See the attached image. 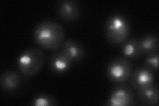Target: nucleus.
<instances>
[{
    "label": "nucleus",
    "instance_id": "1",
    "mask_svg": "<svg viewBox=\"0 0 159 106\" xmlns=\"http://www.w3.org/2000/svg\"><path fill=\"white\" fill-rule=\"evenodd\" d=\"M34 41L41 47L55 50L62 47L65 39V32L61 24L53 21H44L35 27Z\"/></svg>",
    "mask_w": 159,
    "mask_h": 106
},
{
    "label": "nucleus",
    "instance_id": "2",
    "mask_svg": "<svg viewBox=\"0 0 159 106\" xmlns=\"http://www.w3.org/2000/svg\"><path fill=\"white\" fill-rule=\"evenodd\" d=\"M131 33V25L128 19L121 13H113L109 16L104 25V33L107 41L115 46L127 41Z\"/></svg>",
    "mask_w": 159,
    "mask_h": 106
},
{
    "label": "nucleus",
    "instance_id": "3",
    "mask_svg": "<svg viewBox=\"0 0 159 106\" xmlns=\"http://www.w3.org/2000/svg\"><path fill=\"white\" fill-rule=\"evenodd\" d=\"M45 57L41 49L29 48L19 54L17 59V67L25 77L30 78L37 74L43 68Z\"/></svg>",
    "mask_w": 159,
    "mask_h": 106
},
{
    "label": "nucleus",
    "instance_id": "4",
    "mask_svg": "<svg viewBox=\"0 0 159 106\" xmlns=\"http://www.w3.org/2000/svg\"><path fill=\"white\" fill-rule=\"evenodd\" d=\"M133 72L131 60L124 57H119L112 59L106 68V75L112 82L121 84L130 79Z\"/></svg>",
    "mask_w": 159,
    "mask_h": 106
},
{
    "label": "nucleus",
    "instance_id": "5",
    "mask_svg": "<svg viewBox=\"0 0 159 106\" xmlns=\"http://www.w3.org/2000/svg\"><path fill=\"white\" fill-rule=\"evenodd\" d=\"M135 102L132 90L126 85H118L109 95L107 104L111 106H129L133 105Z\"/></svg>",
    "mask_w": 159,
    "mask_h": 106
},
{
    "label": "nucleus",
    "instance_id": "6",
    "mask_svg": "<svg viewBox=\"0 0 159 106\" xmlns=\"http://www.w3.org/2000/svg\"><path fill=\"white\" fill-rule=\"evenodd\" d=\"M129 80L133 88L137 91L155 83V72L145 66L139 67L133 70Z\"/></svg>",
    "mask_w": 159,
    "mask_h": 106
},
{
    "label": "nucleus",
    "instance_id": "7",
    "mask_svg": "<svg viewBox=\"0 0 159 106\" xmlns=\"http://www.w3.org/2000/svg\"><path fill=\"white\" fill-rule=\"evenodd\" d=\"M73 62L62 50H57L50 56L48 67L51 71L55 74H63L69 71L73 65Z\"/></svg>",
    "mask_w": 159,
    "mask_h": 106
},
{
    "label": "nucleus",
    "instance_id": "8",
    "mask_svg": "<svg viewBox=\"0 0 159 106\" xmlns=\"http://www.w3.org/2000/svg\"><path fill=\"white\" fill-rule=\"evenodd\" d=\"M57 12L59 17L66 21H74L81 15L80 5L74 0H63L57 5Z\"/></svg>",
    "mask_w": 159,
    "mask_h": 106
},
{
    "label": "nucleus",
    "instance_id": "9",
    "mask_svg": "<svg viewBox=\"0 0 159 106\" xmlns=\"http://www.w3.org/2000/svg\"><path fill=\"white\" fill-rule=\"evenodd\" d=\"M0 85L5 92L12 93L17 91L21 85V78L15 70L9 69L3 71L0 76Z\"/></svg>",
    "mask_w": 159,
    "mask_h": 106
},
{
    "label": "nucleus",
    "instance_id": "10",
    "mask_svg": "<svg viewBox=\"0 0 159 106\" xmlns=\"http://www.w3.org/2000/svg\"><path fill=\"white\" fill-rule=\"evenodd\" d=\"M61 50L73 62L81 61L86 54L85 48L82 44L73 39H68L64 41Z\"/></svg>",
    "mask_w": 159,
    "mask_h": 106
},
{
    "label": "nucleus",
    "instance_id": "11",
    "mask_svg": "<svg viewBox=\"0 0 159 106\" xmlns=\"http://www.w3.org/2000/svg\"><path fill=\"white\" fill-rule=\"evenodd\" d=\"M139 102L141 105L157 106L159 104L158 87L156 83L137 90Z\"/></svg>",
    "mask_w": 159,
    "mask_h": 106
},
{
    "label": "nucleus",
    "instance_id": "12",
    "mask_svg": "<svg viewBox=\"0 0 159 106\" xmlns=\"http://www.w3.org/2000/svg\"><path fill=\"white\" fill-rule=\"evenodd\" d=\"M121 52L123 57L130 60H138L144 54L139 37L127 40L121 44Z\"/></svg>",
    "mask_w": 159,
    "mask_h": 106
},
{
    "label": "nucleus",
    "instance_id": "13",
    "mask_svg": "<svg viewBox=\"0 0 159 106\" xmlns=\"http://www.w3.org/2000/svg\"><path fill=\"white\" fill-rule=\"evenodd\" d=\"M139 38L144 54L149 55L158 52V37L156 34L149 33Z\"/></svg>",
    "mask_w": 159,
    "mask_h": 106
},
{
    "label": "nucleus",
    "instance_id": "14",
    "mask_svg": "<svg viewBox=\"0 0 159 106\" xmlns=\"http://www.w3.org/2000/svg\"><path fill=\"white\" fill-rule=\"evenodd\" d=\"M31 105L34 106H53L58 105V103L51 95L41 94L33 98L31 101Z\"/></svg>",
    "mask_w": 159,
    "mask_h": 106
},
{
    "label": "nucleus",
    "instance_id": "15",
    "mask_svg": "<svg viewBox=\"0 0 159 106\" xmlns=\"http://www.w3.org/2000/svg\"><path fill=\"white\" fill-rule=\"evenodd\" d=\"M158 53L147 55L145 60V67L151 70L154 72L158 71Z\"/></svg>",
    "mask_w": 159,
    "mask_h": 106
}]
</instances>
